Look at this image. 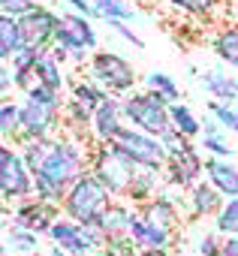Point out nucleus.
<instances>
[{
  "instance_id": "37",
  "label": "nucleus",
  "mask_w": 238,
  "mask_h": 256,
  "mask_svg": "<svg viewBox=\"0 0 238 256\" xmlns=\"http://www.w3.org/2000/svg\"><path fill=\"white\" fill-rule=\"evenodd\" d=\"M106 24H108V28H114V30H118V34H121V36H124L127 42H133L136 48H145V42H142V36H136V34H133V30H130V28H127L124 22H106Z\"/></svg>"
},
{
  "instance_id": "40",
  "label": "nucleus",
  "mask_w": 238,
  "mask_h": 256,
  "mask_svg": "<svg viewBox=\"0 0 238 256\" xmlns=\"http://www.w3.org/2000/svg\"><path fill=\"white\" fill-rule=\"evenodd\" d=\"M10 84H16V72H10V70L4 66V70H0V88H4V90H6Z\"/></svg>"
},
{
  "instance_id": "29",
  "label": "nucleus",
  "mask_w": 238,
  "mask_h": 256,
  "mask_svg": "<svg viewBox=\"0 0 238 256\" xmlns=\"http://www.w3.org/2000/svg\"><path fill=\"white\" fill-rule=\"evenodd\" d=\"M145 82H148V90H157V94H163L166 100H181V88H178L166 72H151Z\"/></svg>"
},
{
  "instance_id": "32",
  "label": "nucleus",
  "mask_w": 238,
  "mask_h": 256,
  "mask_svg": "<svg viewBox=\"0 0 238 256\" xmlns=\"http://www.w3.org/2000/svg\"><path fill=\"white\" fill-rule=\"evenodd\" d=\"M160 142H163V148H166V154H169V157H178V154H184L187 148H193V145H190V139H187V136H181L178 130H169Z\"/></svg>"
},
{
  "instance_id": "16",
  "label": "nucleus",
  "mask_w": 238,
  "mask_h": 256,
  "mask_svg": "<svg viewBox=\"0 0 238 256\" xmlns=\"http://www.w3.org/2000/svg\"><path fill=\"white\" fill-rule=\"evenodd\" d=\"M160 187H163V169H151V166H139V175H136V181H133V190H130V199L142 208V205H148V202H154L157 196H163L160 193Z\"/></svg>"
},
{
  "instance_id": "38",
  "label": "nucleus",
  "mask_w": 238,
  "mask_h": 256,
  "mask_svg": "<svg viewBox=\"0 0 238 256\" xmlns=\"http://www.w3.org/2000/svg\"><path fill=\"white\" fill-rule=\"evenodd\" d=\"M66 4L78 12V16H84V18H90V16H96V10H94V4H88V0H66Z\"/></svg>"
},
{
  "instance_id": "21",
  "label": "nucleus",
  "mask_w": 238,
  "mask_h": 256,
  "mask_svg": "<svg viewBox=\"0 0 238 256\" xmlns=\"http://www.w3.org/2000/svg\"><path fill=\"white\" fill-rule=\"evenodd\" d=\"M202 84L223 102V106H229V102H235L238 100V82L232 78V76H223V72H205L202 76Z\"/></svg>"
},
{
  "instance_id": "24",
  "label": "nucleus",
  "mask_w": 238,
  "mask_h": 256,
  "mask_svg": "<svg viewBox=\"0 0 238 256\" xmlns=\"http://www.w3.org/2000/svg\"><path fill=\"white\" fill-rule=\"evenodd\" d=\"M60 22L70 28V34L90 52V48H96V30L90 28V22L84 18V16H78V12H66V16H60Z\"/></svg>"
},
{
  "instance_id": "18",
  "label": "nucleus",
  "mask_w": 238,
  "mask_h": 256,
  "mask_svg": "<svg viewBox=\"0 0 238 256\" xmlns=\"http://www.w3.org/2000/svg\"><path fill=\"white\" fill-rule=\"evenodd\" d=\"M24 48V36H22V24L18 18L0 16V60H12L18 52Z\"/></svg>"
},
{
  "instance_id": "43",
  "label": "nucleus",
  "mask_w": 238,
  "mask_h": 256,
  "mask_svg": "<svg viewBox=\"0 0 238 256\" xmlns=\"http://www.w3.org/2000/svg\"><path fill=\"white\" fill-rule=\"evenodd\" d=\"M229 12H232V22H235V28H238V0H232V6H229Z\"/></svg>"
},
{
  "instance_id": "23",
  "label": "nucleus",
  "mask_w": 238,
  "mask_h": 256,
  "mask_svg": "<svg viewBox=\"0 0 238 256\" xmlns=\"http://www.w3.org/2000/svg\"><path fill=\"white\" fill-rule=\"evenodd\" d=\"M169 114H172V126L181 133V136H187V139H196L199 133H202V124L196 120V114L187 108V106H181V102H172L169 106Z\"/></svg>"
},
{
  "instance_id": "26",
  "label": "nucleus",
  "mask_w": 238,
  "mask_h": 256,
  "mask_svg": "<svg viewBox=\"0 0 238 256\" xmlns=\"http://www.w3.org/2000/svg\"><path fill=\"white\" fill-rule=\"evenodd\" d=\"M214 229L226 238H238V199H229L223 211L214 217Z\"/></svg>"
},
{
  "instance_id": "42",
  "label": "nucleus",
  "mask_w": 238,
  "mask_h": 256,
  "mask_svg": "<svg viewBox=\"0 0 238 256\" xmlns=\"http://www.w3.org/2000/svg\"><path fill=\"white\" fill-rule=\"evenodd\" d=\"M130 256H169V250H136Z\"/></svg>"
},
{
  "instance_id": "1",
  "label": "nucleus",
  "mask_w": 238,
  "mask_h": 256,
  "mask_svg": "<svg viewBox=\"0 0 238 256\" xmlns=\"http://www.w3.org/2000/svg\"><path fill=\"white\" fill-rule=\"evenodd\" d=\"M90 157L76 139H34L24 142V160L34 175V199L46 205H64L66 190L90 172Z\"/></svg>"
},
{
  "instance_id": "15",
  "label": "nucleus",
  "mask_w": 238,
  "mask_h": 256,
  "mask_svg": "<svg viewBox=\"0 0 238 256\" xmlns=\"http://www.w3.org/2000/svg\"><path fill=\"white\" fill-rule=\"evenodd\" d=\"M187 202H190V214L193 217H217L223 211V193L211 184V181H199L190 193H187Z\"/></svg>"
},
{
  "instance_id": "3",
  "label": "nucleus",
  "mask_w": 238,
  "mask_h": 256,
  "mask_svg": "<svg viewBox=\"0 0 238 256\" xmlns=\"http://www.w3.org/2000/svg\"><path fill=\"white\" fill-rule=\"evenodd\" d=\"M64 114V102L60 94L46 88V84H34L28 90V100L22 106V139L34 142V139H52V130L58 126V118Z\"/></svg>"
},
{
  "instance_id": "14",
  "label": "nucleus",
  "mask_w": 238,
  "mask_h": 256,
  "mask_svg": "<svg viewBox=\"0 0 238 256\" xmlns=\"http://www.w3.org/2000/svg\"><path fill=\"white\" fill-rule=\"evenodd\" d=\"M130 238L136 244V250H169L172 247V232L151 223L148 217H142L139 211H133V229Z\"/></svg>"
},
{
  "instance_id": "12",
  "label": "nucleus",
  "mask_w": 238,
  "mask_h": 256,
  "mask_svg": "<svg viewBox=\"0 0 238 256\" xmlns=\"http://www.w3.org/2000/svg\"><path fill=\"white\" fill-rule=\"evenodd\" d=\"M54 220H58V208L54 205H46L40 199H28V202H22L12 211V223L10 226L28 229V232H36V235H42V232L48 235L52 226H54Z\"/></svg>"
},
{
  "instance_id": "8",
  "label": "nucleus",
  "mask_w": 238,
  "mask_h": 256,
  "mask_svg": "<svg viewBox=\"0 0 238 256\" xmlns=\"http://www.w3.org/2000/svg\"><path fill=\"white\" fill-rule=\"evenodd\" d=\"M90 82L106 88L108 94H124L133 88L136 82V72L133 66L121 58V54H114V52H96L90 58Z\"/></svg>"
},
{
  "instance_id": "41",
  "label": "nucleus",
  "mask_w": 238,
  "mask_h": 256,
  "mask_svg": "<svg viewBox=\"0 0 238 256\" xmlns=\"http://www.w3.org/2000/svg\"><path fill=\"white\" fill-rule=\"evenodd\" d=\"M205 136H220V120H205Z\"/></svg>"
},
{
  "instance_id": "17",
  "label": "nucleus",
  "mask_w": 238,
  "mask_h": 256,
  "mask_svg": "<svg viewBox=\"0 0 238 256\" xmlns=\"http://www.w3.org/2000/svg\"><path fill=\"white\" fill-rule=\"evenodd\" d=\"M205 172H208V181L229 199H238V166L220 160V157H211L205 160Z\"/></svg>"
},
{
  "instance_id": "13",
  "label": "nucleus",
  "mask_w": 238,
  "mask_h": 256,
  "mask_svg": "<svg viewBox=\"0 0 238 256\" xmlns=\"http://www.w3.org/2000/svg\"><path fill=\"white\" fill-rule=\"evenodd\" d=\"M202 169H205V163H202V157H199V151L196 148H187L184 154H178V157H169V163H166V181L169 184H175V187H181V190H193L199 181H202Z\"/></svg>"
},
{
  "instance_id": "36",
  "label": "nucleus",
  "mask_w": 238,
  "mask_h": 256,
  "mask_svg": "<svg viewBox=\"0 0 238 256\" xmlns=\"http://www.w3.org/2000/svg\"><path fill=\"white\" fill-rule=\"evenodd\" d=\"M202 148H208L214 157H220V160H226V157H232V148L220 139V136H202Z\"/></svg>"
},
{
  "instance_id": "35",
  "label": "nucleus",
  "mask_w": 238,
  "mask_h": 256,
  "mask_svg": "<svg viewBox=\"0 0 238 256\" xmlns=\"http://www.w3.org/2000/svg\"><path fill=\"white\" fill-rule=\"evenodd\" d=\"M0 6H4V16L10 18H24L28 12H34V0H0Z\"/></svg>"
},
{
  "instance_id": "19",
  "label": "nucleus",
  "mask_w": 238,
  "mask_h": 256,
  "mask_svg": "<svg viewBox=\"0 0 238 256\" xmlns=\"http://www.w3.org/2000/svg\"><path fill=\"white\" fill-rule=\"evenodd\" d=\"M139 214H142V217H148L151 223H157V226L169 229V232L178 226V208H175V202H172L169 196H157L154 202L142 205V208H139Z\"/></svg>"
},
{
  "instance_id": "5",
  "label": "nucleus",
  "mask_w": 238,
  "mask_h": 256,
  "mask_svg": "<svg viewBox=\"0 0 238 256\" xmlns=\"http://www.w3.org/2000/svg\"><path fill=\"white\" fill-rule=\"evenodd\" d=\"M124 118L136 126V130L163 139L172 126V114H169V100L157 90H145V94H133L124 100Z\"/></svg>"
},
{
  "instance_id": "22",
  "label": "nucleus",
  "mask_w": 238,
  "mask_h": 256,
  "mask_svg": "<svg viewBox=\"0 0 238 256\" xmlns=\"http://www.w3.org/2000/svg\"><path fill=\"white\" fill-rule=\"evenodd\" d=\"M214 52L223 64L229 66H238V28H223L217 36H214Z\"/></svg>"
},
{
  "instance_id": "28",
  "label": "nucleus",
  "mask_w": 238,
  "mask_h": 256,
  "mask_svg": "<svg viewBox=\"0 0 238 256\" xmlns=\"http://www.w3.org/2000/svg\"><path fill=\"white\" fill-rule=\"evenodd\" d=\"M6 247H12V250H18V253H36V250H40V235H36V232H28V229L10 226V229H6Z\"/></svg>"
},
{
  "instance_id": "10",
  "label": "nucleus",
  "mask_w": 238,
  "mask_h": 256,
  "mask_svg": "<svg viewBox=\"0 0 238 256\" xmlns=\"http://www.w3.org/2000/svg\"><path fill=\"white\" fill-rule=\"evenodd\" d=\"M58 22H60V16H54V12H48V10H42V6H36L34 12H28L24 18H18V24H22V36H24V46L40 48V52H46L48 46H54Z\"/></svg>"
},
{
  "instance_id": "27",
  "label": "nucleus",
  "mask_w": 238,
  "mask_h": 256,
  "mask_svg": "<svg viewBox=\"0 0 238 256\" xmlns=\"http://www.w3.org/2000/svg\"><path fill=\"white\" fill-rule=\"evenodd\" d=\"M0 133L6 139H16L22 133V106H16L10 100L0 106Z\"/></svg>"
},
{
  "instance_id": "7",
  "label": "nucleus",
  "mask_w": 238,
  "mask_h": 256,
  "mask_svg": "<svg viewBox=\"0 0 238 256\" xmlns=\"http://www.w3.org/2000/svg\"><path fill=\"white\" fill-rule=\"evenodd\" d=\"M52 244L60 247L64 253L70 256H90V253H100L106 250V235L100 229H88V226H78L76 220H54L52 232H48Z\"/></svg>"
},
{
  "instance_id": "4",
  "label": "nucleus",
  "mask_w": 238,
  "mask_h": 256,
  "mask_svg": "<svg viewBox=\"0 0 238 256\" xmlns=\"http://www.w3.org/2000/svg\"><path fill=\"white\" fill-rule=\"evenodd\" d=\"M90 172L108 187V193L114 199H124L133 190V181L139 175V166L127 154H121L114 145H96L94 148V157H90Z\"/></svg>"
},
{
  "instance_id": "2",
  "label": "nucleus",
  "mask_w": 238,
  "mask_h": 256,
  "mask_svg": "<svg viewBox=\"0 0 238 256\" xmlns=\"http://www.w3.org/2000/svg\"><path fill=\"white\" fill-rule=\"evenodd\" d=\"M114 205V196L108 193V187L94 175V172H84L70 190H66V199H64V214L66 220H76L78 226H88V229H96L102 214Z\"/></svg>"
},
{
  "instance_id": "34",
  "label": "nucleus",
  "mask_w": 238,
  "mask_h": 256,
  "mask_svg": "<svg viewBox=\"0 0 238 256\" xmlns=\"http://www.w3.org/2000/svg\"><path fill=\"white\" fill-rule=\"evenodd\" d=\"M220 247H223V241H220V232H205V235H199V241H196V256H220Z\"/></svg>"
},
{
  "instance_id": "11",
  "label": "nucleus",
  "mask_w": 238,
  "mask_h": 256,
  "mask_svg": "<svg viewBox=\"0 0 238 256\" xmlns=\"http://www.w3.org/2000/svg\"><path fill=\"white\" fill-rule=\"evenodd\" d=\"M121 114H124V102H118L114 96L106 94V100L100 102V108L94 112V120H90L96 145H114L118 142V136L127 130V126L121 124Z\"/></svg>"
},
{
  "instance_id": "9",
  "label": "nucleus",
  "mask_w": 238,
  "mask_h": 256,
  "mask_svg": "<svg viewBox=\"0 0 238 256\" xmlns=\"http://www.w3.org/2000/svg\"><path fill=\"white\" fill-rule=\"evenodd\" d=\"M114 148L121 151V154H127L136 166L166 169V163H169V154H166V148H163L160 139H154V136H148V133H142V130H130V126H127L121 136H118Z\"/></svg>"
},
{
  "instance_id": "44",
  "label": "nucleus",
  "mask_w": 238,
  "mask_h": 256,
  "mask_svg": "<svg viewBox=\"0 0 238 256\" xmlns=\"http://www.w3.org/2000/svg\"><path fill=\"white\" fill-rule=\"evenodd\" d=\"M48 256H70V253H64L60 247H54V244H52V250H48Z\"/></svg>"
},
{
  "instance_id": "6",
  "label": "nucleus",
  "mask_w": 238,
  "mask_h": 256,
  "mask_svg": "<svg viewBox=\"0 0 238 256\" xmlns=\"http://www.w3.org/2000/svg\"><path fill=\"white\" fill-rule=\"evenodd\" d=\"M0 196L6 202L34 199V175L28 169V160L10 145L0 148Z\"/></svg>"
},
{
  "instance_id": "39",
  "label": "nucleus",
  "mask_w": 238,
  "mask_h": 256,
  "mask_svg": "<svg viewBox=\"0 0 238 256\" xmlns=\"http://www.w3.org/2000/svg\"><path fill=\"white\" fill-rule=\"evenodd\" d=\"M220 256H238V238H223Z\"/></svg>"
},
{
  "instance_id": "20",
  "label": "nucleus",
  "mask_w": 238,
  "mask_h": 256,
  "mask_svg": "<svg viewBox=\"0 0 238 256\" xmlns=\"http://www.w3.org/2000/svg\"><path fill=\"white\" fill-rule=\"evenodd\" d=\"M36 82H40V84H46V88H52V90H58V94H60V88H64L60 60L54 58V52H52V48H46V52H42V58H40V64H36Z\"/></svg>"
},
{
  "instance_id": "25",
  "label": "nucleus",
  "mask_w": 238,
  "mask_h": 256,
  "mask_svg": "<svg viewBox=\"0 0 238 256\" xmlns=\"http://www.w3.org/2000/svg\"><path fill=\"white\" fill-rule=\"evenodd\" d=\"M94 10L106 22H133L136 18V12L127 0H94Z\"/></svg>"
},
{
  "instance_id": "30",
  "label": "nucleus",
  "mask_w": 238,
  "mask_h": 256,
  "mask_svg": "<svg viewBox=\"0 0 238 256\" xmlns=\"http://www.w3.org/2000/svg\"><path fill=\"white\" fill-rule=\"evenodd\" d=\"M166 4L181 12H190V16H211L220 6V0H166Z\"/></svg>"
},
{
  "instance_id": "33",
  "label": "nucleus",
  "mask_w": 238,
  "mask_h": 256,
  "mask_svg": "<svg viewBox=\"0 0 238 256\" xmlns=\"http://www.w3.org/2000/svg\"><path fill=\"white\" fill-rule=\"evenodd\" d=\"M208 108L214 112V118L220 120V126L238 133V112H235V108H229V106H223V102H208Z\"/></svg>"
},
{
  "instance_id": "31",
  "label": "nucleus",
  "mask_w": 238,
  "mask_h": 256,
  "mask_svg": "<svg viewBox=\"0 0 238 256\" xmlns=\"http://www.w3.org/2000/svg\"><path fill=\"white\" fill-rule=\"evenodd\" d=\"M40 58H42V52L40 48H30V46H24L16 58H12V72H36V64H40Z\"/></svg>"
}]
</instances>
